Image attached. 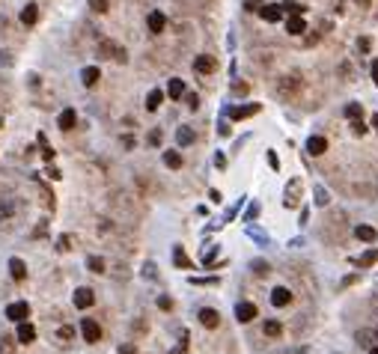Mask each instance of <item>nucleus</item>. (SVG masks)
I'll return each instance as SVG.
<instances>
[{
	"label": "nucleus",
	"instance_id": "nucleus-53",
	"mask_svg": "<svg viewBox=\"0 0 378 354\" xmlns=\"http://www.w3.org/2000/svg\"><path fill=\"white\" fill-rule=\"evenodd\" d=\"M375 337H378V327H375Z\"/></svg>",
	"mask_w": 378,
	"mask_h": 354
},
{
	"label": "nucleus",
	"instance_id": "nucleus-3",
	"mask_svg": "<svg viewBox=\"0 0 378 354\" xmlns=\"http://www.w3.org/2000/svg\"><path fill=\"white\" fill-rule=\"evenodd\" d=\"M27 316H30V304L18 301V304H9V307H6V319H12V321H27Z\"/></svg>",
	"mask_w": 378,
	"mask_h": 354
},
{
	"label": "nucleus",
	"instance_id": "nucleus-21",
	"mask_svg": "<svg viewBox=\"0 0 378 354\" xmlns=\"http://www.w3.org/2000/svg\"><path fill=\"white\" fill-rule=\"evenodd\" d=\"M194 137H197V134H194V128H191V125H182V128L176 131V143H179V146H191Z\"/></svg>",
	"mask_w": 378,
	"mask_h": 354
},
{
	"label": "nucleus",
	"instance_id": "nucleus-30",
	"mask_svg": "<svg viewBox=\"0 0 378 354\" xmlns=\"http://www.w3.org/2000/svg\"><path fill=\"white\" fill-rule=\"evenodd\" d=\"M345 116H348V119H361V116H363V107L358 105V102H351V105L345 107Z\"/></svg>",
	"mask_w": 378,
	"mask_h": 354
},
{
	"label": "nucleus",
	"instance_id": "nucleus-29",
	"mask_svg": "<svg viewBox=\"0 0 378 354\" xmlns=\"http://www.w3.org/2000/svg\"><path fill=\"white\" fill-rule=\"evenodd\" d=\"M86 268H89L92 274H102V271H104V259H102V256H89V259H86Z\"/></svg>",
	"mask_w": 378,
	"mask_h": 354
},
{
	"label": "nucleus",
	"instance_id": "nucleus-48",
	"mask_svg": "<svg viewBox=\"0 0 378 354\" xmlns=\"http://www.w3.org/2000/svg\"><path fill=\"white\" fill-rule=\"evenodd\" d=\"M268 164H271L274 170H280V158H277V152H268Z\"/></svg>",
	"mask_w": 378,
	"mask_h": 354
},
{
	"label": "nucleus",
	"instance_id": "nucleus-40",
	"mask_svg": "<svg viewBox=\"0 0 378 354\" xmlns=\"http://www.w3.org/2000/svg\"><path fill=\"white\" fill-rule=\"evenodd\" d=\"M57 250H63V253H66V250H72V238H69V235H60V241H57Z\"/></svg>",
	"mask_w": 378,
	"mask_h": 354
},
{
	"label": "nucleus",
	"instance_id": "nucleus-13",
	"mask_svg": "<svg viewBox=\"0 0 378 354\" xmlns=\"http://www.w3.org/2000/svg\"><path fill=\"white\" fill-rule=\"evenodd\" d=\"M286 33H292V36H304L307 33V21L301 15H292L289 21H286Z\"/></svg>",
	"mask_w": 378,
	"mask_h": 354
},
{
	"label": "nucleus",
	"instance_id": "nucleus-31",
	"mask_svg": "<svg viewBox=\"0 0 378 354\" xmlns=\"http://www.w3.org/2000/svg\"><path fill=\"white\" fill-rule=\"evenodd\" d=\"M215 256H218V244H211V247H208V250L203 247V265L208 268V265H211V262H215Z\"/></svg>",
	"mask_w": 378,
	"mask_h": 354
},
{
	"label": "nucleus",
	"instance_id": "nucleus-52",
	"mask_svg": "<svg viewBox=\"0 0 378 354\" xmlns=\"http://www.w3.org/2000/svg\"><path fill=\"white\" fill-rule=\"evenodd\" d=\"M369 354H378V345H375V348H369Z\"/></svg>",
	"mask_w": 378,
	"mask_h": 354
},
{
	"label": "nucleus",
	"instance_id": "nucleus-28",
	"mask_svg": "<svg viewBox=\"0 0 378 354\" xmlns=\"http://www.w3.org/2000/svg\"><path fill=\"white\" fill-rule=\"evenodd\" d=\"M173 262H176V268H191V259L185 256V250H182V247L173 250Z\"/></svg>",
	"mask_w": 378,
	"mask_h": 354
},
{
	"label": "nucleus",
	"instance_id": "nucleus-38",
	"mask_svg": "<svg viewBox=\"0 0 378 354\" xmlns=\"http://www.w3.org/2000/svg\"><path fill=\"white\" fill-rule=\"evenodd\" d=\"M89 9L92 12H107V0H89Z\"/></svg>",
	"mask_w": 378,
	"mask_h": 354
},
{
	"label": "nucleus",
	"instance_id": "nucleus-49",
	"mask_svg": "<svg viewBox=\"0 0 378 354\" xmlns=\"http://www.w3.org/2000/svg\"><path fill=\"white\" fill-rule=\"evenodd\" d=\"M369 74H372V81H375V87H378V60H372V66H369Z\"/></svg>",
	"mask_w": 378,
	"mask_h": 354
},
{
	"label": "nucleus",
	"instance_id": "nucleus-5",
	"mask_svg": "<svg viewBox=\"0 0 378 354\" xmlns=\"http://www.w3.org/2000/svg\"><path fill=\"white\" fill-rule=\"evenodd\" d=\"M92 304H96V295H92V289H86V286L75 289V307H78V310H89Z\"/></svg>",
	"mask_w": 378,
	"mask_h": 354
},
{
	"label": "nucleus",
	"instance_id": "nucleus-17",
	"mask_svg": "<svg viewBox=\"0 0 378 354\" xmlns=\"http://www.w3.org/2000/svg\"><path fill=\"white\" fill-rule=\"evenodd\" d=\"M9 274H12V280H24V277H27V265H24V259L12 256V259H9Z\"/></svg>",
	"mask_w": 378,
	"mask_h": 354
},
{
	"label": "nucleus",
	"instance_id": "nucleus-23",
	"mask_svg": "<svg viewBox=\"0 0 378 354\" xmlns=\"http://www.w3.org/2000/svg\"><path fill=\"white\" fill-rule=\"evenodd\" d=\"M262 331H265V337H271V339L283 337V324H280V321H265V324H262Z\"/></svg>",
	"mask_w": 378,
	"mask_h": 354
},
{
	"label": "nucleus",
	"instance_id": "nucleus-4",
	"mask_svg": "<svg viewBox=\"0 0 378 354\" xmlns=\"http://www.w3.org/2000/svg\"><path fill=\"white\" fill-rule=\"evenodd\" d=\"M197 319H200V324H203V327H208V331H215V327L221 324V316H218V310H211V307H203V310L197 313Z\"/></svg>",
	"mask_w": 378,
	"mask_h": 354
},
{
	"label": "nucleus",
	"instance_id": "nucleus-47",
	"mask_svg": "<svg viewBox=\"0 0 378 354\" xmlns=\"http://www.w3.org/2000/svg\"><path fill=\"white\" fill-rule=\"evenodd\" d=\"M256 214H259V203H253V206L247 209V220H256Z\"/></svg>",
	"mask_w": 378,
	"mask_h": 354
},
{
	"label": "nucleus",
	"instance_id": "nucleus-36",
	"mask_svg": "<svg viewBox=\"0 0 378 354\" xmlns=\"http://www.w3.org/2000/svg\"><path fill=\"white\" fill-rule=\"evenodd\" d=\"M247 235H250V238H256L259 244H268V235H265V232H259V230H253V226H247Z\"/></svg>",
	"mask_w": 378,
	"mask_h": 354
},
{
	"label": "nucleus",
	"instance_id": "nucleus-15",
	"mask_svg": "<svg viewBox=\"0 0 378 354\" xmlns=\"http://www.w3.org/2000/svg\"><path fill=\"white\" fill-rule=\"evenodd\" d=\"M194 69L200 71V74H211V71L218 69V63H215V57H197V63H194Z\"/></svg>",
	"mask_w": 378,
	"mask_h": 354
},
{
	"label": "nucleus",
	"instance_id": "nucleus-37",
	"mask_svg": "<svg viewBox=\"0 0 378 354\" xmlns=\"http://www.w3.org/2000/svg\"><path fill=\"white\" fill-rule=\"evenodd\" d=\"M330 203V196H327L325 188H316V206H327Z\"/></svg>",
	"mask_w": 378,
	"mask_h": 354
},
{
	"label": "nucleus",
	"instance_id": "nucleus-2",
	"mask_svg": "<svg viewBox=\"0 0 378 354\" xmlns=\"http://www.w3.org/2000/svg\"><path fill=\"white\" fill-rule=\"evenodd\" d=\"M256 316H259L256 304H250V301H241L239 307H235V319H239L241 324H247V321H253Z\"/></svg>",
	"mask_w": 378,
	"mask_h": 354
},
{
	"label": "nucleus",
	"instance_id": "nucleus-33",
	"mask_svg": "<svg viewBox=\"0 0 378 354\" xmlns=\"http://www.w3.org/2000/svg\"><path fill=\"white\" fill-rule=\"evenodd\" d=\"M375 259H378V253H375V250H369V253H363V256L355 259V265H372Z\"/></svg>",
	"mask_w": 378,
	"mask_h": 354
},
{
	"label": "nucleus",
	"instance_id": "nucleus-10",
	"mask_svg": "<svg viewBox=\"0 0 378 354\" xmlns=\"http://www.w3.org/2000/svg\"><path fill=\"white\" fill-rule=\"evenodd\" d=\"M298 194H301V179H292L286 185V209H295L298 206Z\"/></svg>",
	"mask_w": 378,
	"mask_h": 354
},
{
	"label": "nucleus",
	"instance_id": "nucleus-39",
	"mask_svg": "<svg viewBox=\"0 0 378 354\" xmlns=\"http://www.w3.org/2000/svg\"><path fill=\"white\" fill-rule=\"evenodd\" d=\"M369 48H372V42H369L366 36H361V39H358V51H361V54H369Z\"/></svg>",
	"mask_w": 378,
	"mask_h": 354
},
{
	"label": "nucleus",
	"instance_id": "nucleus-34",
	"mask_svg": "<svg viewBox=\"0 0 378 354\" xmlns=\"http://www.w3.org/2000/svg\"><path fill=\"white\" fill-rule=\"evenodd\" d=\"M247 84H244V81H232V87H229V92H232V95H247Z\"/></svg>",
	"mask_w": 378,
	"mask_h": 354
},
{
	"label": "nucleus",
	"instance_id": "nucleus-42",
	"mask_svg": "<svg viewBox=\"0 0 378 354\" xmlns=\"http://www.w3.org/2000/svg\"><path fill=\"white\" fill-rule=\"evenodd\" d=\"M185 102H188L191 110H197V107H200V95H197V92H188V98H185Z\"/></svg>",
	"mask_w": 378,
	"mask_h": 354
},
{
	"label": "nucleus",
	"instance_id": "nucleus-1",
	"mask_svg": "<svg viewBox=\"0 0 378 354\" xmlns=\"http://www.w3.org/2000/svg\"><path fill=\"white\" fill-rule=\"evenodd\" d=\"M304 87V81L298 78V74H283V78H277V95H283V98H295L298 92Z\"/></svg>",
	"mask_w": 378,
	"mask_h": 354
},
{
	"label": "nucleus",
	"instance_id": "nucleus-26",
	"mask_svg": "<svg viewBox=\"0 0 378 354\" xmlns=\"http://www.w3.org/2000/svg\"><path fill=\"white\" fill-rule=\"evenodd\" d=\"M15 214V203L12 199H0V220H9Z\"/></svg>",
	"mask_w": 378,
	"mask_h": 354
},
{
	"label": "nucleus",
	"instance_id": "nucleus-7",
	"mask_svg": "<svg viewBox=\"0 0 378 354\" xmlns=\"http://www.w3.org/2000/svg\"><path fill=\"white\" fill-rule=\"evenodd\" d=\"M271 304H274V307H289V304H292V292H289L286 286L271 289Z\"/></svg>",
	"mask_w": 378,
	"mask_h": 354
},
{
	"label": "nucleus",
	"instance_id": "nucleus-43",
	"mask_svg": "<svg viewBox=\"0 0 378 354\" xmlns=\"http://www.w3.org/2000/svg\"><path fill=\"white\" fill-rule=\"evenodd\" d=\"M351 131H355V134H366V125H363V119H351Z\"/></svg>",
	"mask_w": 378,
	"mask_h": 354
},
{
	"label": "nucleus",
	"instance_id": "nucleus-14",
	"mask_svg": "<svg viewBox=\"0 0 378 354\" xmlns=\"http://www.w3.org/2000/svg\"><path fill=\"white\" fill-rule=\"evenodd\" d=\"M146 24H149V30H152V33H161V30L167 27V18H164V12H158V9H155V12H149Z\"/></svg>",
	"mask_w": 378,
	"mask_h": 354
},
{
	"label": "nucleus",
	"instance_id": "nucleus-51",
	"mask_svg": "<svg viewBox=\"0 0 378 354\" xmlns=\"http://www.w3.org/2000/svg\"><path fill=\"white\" fill-rule=\"evenodd\" d=\"M372 125H375V131H378V116H372Z\"/></svg>",
	"mask_w": 378,
	"mask_h": 354
},
{
	"label": "nucleus",
	"instance_id": "nucleus-27",
	"mask_svg": "<svg viewBox=\"0 0 378 354\" xmlns=\"http://www.w3.org/2000/svg\"><path fill=\"white\" fill-rule=\"evenodd\" d=\"M250 271H253L256 277H265V274L271 271V265H268L265 259H253V262H250Z\"/></svg>",
	"mask_w": 378,
	"mask_h": 354
},
{
	"label": "nucleus",
	"instance_id": "nucleus-25",
	"mask_svg": "<svg viewBox=\"0 0 378 354\" xmlns=\"http://www.w3.org/2000/svg\"><path fill=\"white\" fill-rule=\"evenodd\" d=\"M164 164H167L170 170H182V155L170 149V152H164Z\"/></svg>",
	"mask_w": 378,
	"mask_h": 354
},
{
	"label": "nucleus",
	"instance_id": "nucleus-22",
	"mask_svg": "<svg viewBox=\"0 0 378 354\" xmlns=\"http://www.w3.org/2000/svg\"><path fill=\"white\" fill-rule=\"evenodd\" d=\"M325 149H327L325 137H310V140H307V152H310V155H325Z\"/></svg>",
	"mask_w": 378,
	"mask_h": 354
},
{
	"label": "nucleus",
	"instance_id": "nucleus-35",
	"mask_svg": "<svg viewBox=\"0 0 378 354\" xmlns=\"http://www.w3.org/2000/svg\"><path fill=\"white\" fill-rule=\"evenodd\" d=\"M0 354H15V345L9 337H0Z\"/></svg>",
	"mask_w": 378,
	"mask_h": 354
},
{
	"label": "nucleus",
	"instance_id": "nucleus-45",
	"mask_svg": "<svg viewBox=\"0 0 378 354\" xmlns=\"http://www.w3.org/2000/svg\"><path fill=\"white\" fill-rule=\"evenodd\" d=\"M158 307H161V310H173V301L167 295H161V298H158Z\"/></svg>",
	"mask_w": 378,
	"mask_h": 354
},
{
	"label": "nucleus",
	"instance_id": "nucleus-32",
	"mask_svg": "<svg viewBox=\"0 0 378 354\" xmlns=\"http://www.w3.org/2000/svg\"><path fill=\"white\" fill-rule=\"evenodd\" d=\"M57 339H63V342H69V339H75V327H72V324H63V327L57 331Z\"/></svg>",
	"mask_w": 378,
	"mask_h": 354
},
{
	"label": "nucleus",
	"instance_id": "nucleus-18",
	"mask_svg": "<svg viewBox=\"0 0 378 354\" xmlns=\"http://www.w3.org/2000/svg\"><path fill=\"white\" fill-rule=\"evenodd\" d=\"M99 78H102V71L96 69V66H86V69L81 71V84H84V87H96Z\"/></svg>",
	"mask_w": 378,
	"mask_h": 354
},
{
	"label": "nucleus",
	"instance_id": "nucleus-12",
	"mask_svg": "<svg viewBox=\"0 0 378 354\" xmlns=\"http://www.w3.org/2000/svg\"><path fill=\"white\" fill-rule=\"evenodd\" d=\"M36 21H39V6H36V3H27V6L21 9V24H24V27H33Z\"/></svg>",
	"mask_w": 378,
	"mask_h": 354
},
{
	"label": "nucleus",
	"instance_id": "nucleus-19",
	"mask_svg": "<svg viewBox=\"0 0 378 354\" xmlns=\"http://www.w3.org/2000/svg\"><path fill=\"white\" fill-rule=\"evenodd\" d=\"M355 238H358V241H375L378 232H375V226H366V223H361V226H355Z\"/></svg>",
	"mask_w": 378,
	"mask_h": 354
},
{
	"label": "nucleus",
	"instance_id": "nucleus-16",
	"mask_svg": "<svg viewBox=\"0 0 378 354\" xmlns=\"http://www.w3.org/2000/svg\"><path fill=\"white\" fill-rule=\"evenodd\" d=\"M75 122H78V113H75L72 107H66V110L60 113V119H57V125H60L63 131H72V128H75Z\"/></svg>",
	"mask_w": 378,
	"mask_h": 354
},
{
	"label": "nucleus",
	"instance_id": "nucleus-6",
	"mask_svg": "<svg viewBox=\"0 0 378 354\" xmlns=\"http://www.w3.org/2000/svg\"><path fill=\"white\" fill-rule=\"evenodd\" d=\"M81 334H84L86 342H99V339H102V327H99V321L84 319L81 321Z\"/></svg>",
	"mask_w": 378,
	"mask_h": 354
},
{
	"label": "nucleus",
	"instance_id": "nucleus-9",
	"mask_svg": "<svg viewBox=\"0 0 378 354\" xmlns=\"http://www.w3.org/2000/svg\"><path fill=\"white\" fill-rule=\"evenodd\" d=\"M253 113H259V105H241V107H232V110H229V119L239 122V119H247V116H253Z\"/></svg>",
	"mask_w": 378,
	"mask_h": 354
},
{
	"label": "nucleus",
	"instance_id": "nucleus-41",
	"mask_svg": "<svg viewBox=\"0 0 378 354\" xmlns=\"http://www.w3.org/2000/svg\"><path fill=\"white\" fill-rule=\"evenodd\" d=\"M244 9L247 12H259L262 9V0H244Z\"/></svg>",
	"mask_w": 378,
	"mask_h": 354
},
{
	"label": "nucleus",
	"instance_id": "nucleus-24",
	"mask_svg": "<svg viewBox=\"0 0 378 354\" xmlns=\"http://www.w3.org/2000/svg\"><path fill=\"white\" fill-rule=\"evenodd\" d=\"M161 102H164V92H161V89H152V92L146 95V110H158Z\"/></svg>",
	"mask_w": 378,
	"mask_h": 354
},
{
	"label": "nucleus",
	"instance_id": "nucleus-20",
	"mask_svg": "<svg viewBox=\"0 0 378 354\" xmlns=\"http://www.w3.org/2000/svg\"><path fill=\"white\" fill-rule=\"evenodd\" d=\"M167 95H170L173 102H179V98L185 95V84H182V78H170V87H167Z\"/></svg>",
	"mask_w": 378,
	"mask_h": 354
},
{
	"label": "nucleus",
	"instance_id": "nucleus-50",
	"mask_svg": "<svg viewBox=\"0 0 378 354\" xmlns=\"http://www.w3.org/2000/svg\"><path fill=\"white\" fill-rule=\"evenodd\" d=\"M120 351H122V354H137V348H134V345H122Z\"/></svg>",
	"mask_w": 378,
	"mask_h": 354
},
{
	"label": "nucleus",
	"instance_id": "nucleus-46",
	"mask_svg": "<svg viewBox=\"0 0 378 354\" xmlns=\"http://www.w3.org/2000/svg\"><path fill=\"white\" fill-rule=\"evenodd\" d=\"M143 277L155 280V265H152V262H146V265H143Z\"/></svg>",
	"mask_w": 378,
	"mask_h": 354
},
{
	"label": "nucleus",
	"instance_id": "nucleus-8",
	"mask_svg": "<svg viewBox=\"0 0 378 354\" xmlns=\"http://www.w3.org/2000/svg\"><path fill=\"white\" fill-rule=\"evenodd\" d=\"M262 18L268 21V24H277L280 18H283V6H277V3H262Z\"/></svg>",
	"mask_w": 378,
	"mask_h": 354
},
{
	"label": "nucleus",
	"instance_id": "nucleus-44",
	"mask_svg": "<svg viewBox=\"0 0 378 354\" xmlns=\"http://www.w3.org/2000/svg\"><path fill=\"white\" fill-rule=\"evenodd\" d=\"M161 140H164V134H161V131L155 128L152 134H149V143H152V146H161Z\"/></svg>",
	"mask_w": 378,
	"mask_h": 354
},
{
	"label": "nucleus",
	"instance_id": "nucleus-11",
	"mask_svg": "<svg viewBox=\"0 0 378 354\" xmlns=\"http://www.w3.org/2000/svg\"><path fill=\"white\" fill-rule=\"evenodd\" d=\"M36 339V327L30 321H18V342H24V345H30Z\"/></svg>",
	"mask_w": 378,
	"mask_h": 354
}]
</instances>
